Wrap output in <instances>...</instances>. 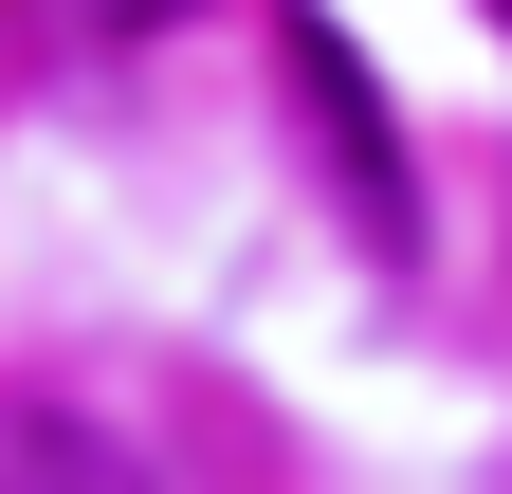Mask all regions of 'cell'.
I'll return each instance as SVG.
<instances>
[{
	"instance_id": "6da1fadb",
	"label": "cell",
	"mask_w": 512,
	"mask_h": 494,
	"mask_svg": "<svg viewBox=\"0 0 512 494\" xmlns=\"http://www.w3.org/2000/svg\"><path fill=\"white\" fill-rule=\"evenodd\" d=\"M275 74H293V129H311V165H330V202L366 220V257H403V238H421V165H403V129H384V92L348 74V37L311 19V0L275 19Z\"/></svg>"
},
{
	"instance_id": "7a4b0ae2",
	"label": "cell",
	"mask_w": 512,
	"mask_h": 494,
	"mask_svg": "<svg viewBox=\"0 0 512 494\" xmlns=\"http://www.w3.org/2000/svg\"><path fill=\"white\" fill-rule=\"evenodd\" d=\"M0 494H165V476L74 403H0Z\"/></svg>"
},
{
	"instance_id": "3957f363",
	"label": "cell",
	"mask_w": 512,
	"mask_h": 494,
	"mask_svg": "<svg viewBox=\"0 0 512 494\" xmlns=\"http://www.w3.org/2000/svg\"><path fill=\"white\" fill-rule=\"evenodd\" d=\"M74 19H110V37H165V19H202V0H74Z\"/></svg>"
},
{
	"instance_id": "277c9868",
	"label": "cell",
	"mask_w": 512,
	"mask_h": 494,
	"mask_svg": "<svg viewBox=\"0 0 512 494\" xmlns=\"http://www.w3.org/2000/svg\"><path fill=\"white\" fill-rule=\"evenodd\" d=\"M494 19H512V0H494Z\"/></svg>"
}]
</instances>
